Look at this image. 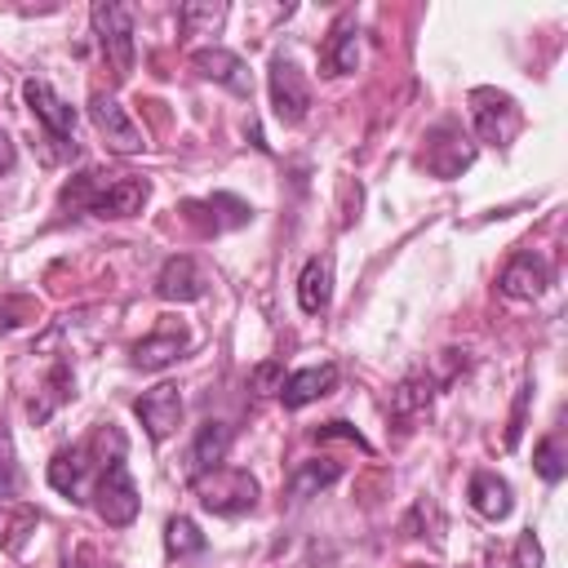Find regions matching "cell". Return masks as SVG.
Segmentation results:
<instances>
[{
  "mask_svg": "<svg viewBox=\"0 0 568 568\" xmlns=\"http://www.w3.org/2000/svg\"><path fill=\"white\" fill-rule=\"evenodd\" d=\"M151 195V182L138 178V173H102V169H89L80 178H71L62 186V204L67 209H84L93 217H133L142 213Z\"/></svg>",
  "mask_w": 568,
  "mask_h": 568,
  "instance_id": "1",
  "label": "cell"
},
{
  "mask_svg": "<svg viewBox=\"0 0 568 568\" xmlns=\"http://www.w3.org/2000/svg\"><path fill=\"white\" fill-rule=\"evenodd\" d=\"M191 488H195L200 506H204L209 515H222V519L248 515V510L257 506V497H262V484H257L248 470H235V466H217V470L191 479Z\"/></svg>",
  "mask_w": 568,
  "mask_h": 568,
  "instance_id": "2",
  "label": "cell"
},
{
  "mask_svg": "<svg viewBox=\"0 0 568 568\" xmlns=\"http://www.w3.org/2000/svg\"><path fill=\"white\" fill-rule=\"evenodd\" d=\"M31 528H36V510L22 506V475L13 462V439H9V426L0 422V546L18 550Z\"/></svg>",
  "mask_w": 568,
  "mask_h": 568,
  "instance_id": "3",
  "label": "cell"
},
{
  "mask_svg": "<svg viewBox=\"0 0 568 568\" xmlns=\"http://www.w3.org/2000/svg\"><path fill=\"white\" fill-rule=\"evenodd\" d=\"M22 102L44 124V138L53 142V160H75V106L67 98H58L49 80H27Z\"/></svg>",
  "mask_w": 568,
  "mask_h": 568,
  "instance_id": "4",
  "label": "cell"
},
{
  "mask_svg": "<svg viewBox=\"0 0 568 568\" xmlns=\"http://www.w3.org/2000/svg\"><path fill=\"white\" fill-rule=\"evenodd\" d=\"M93 510H98V519L111 524V528H129V524L138 519V488H133V479H129L124 453H111V457L98 466Z\"/></svg>",
  "mask_w": 568,
  "mask_h": 568,
  "instance_id": "5",
  "label": "cell"
},
{
  "mask_svg": "<svg viewBox=\"0 0 568 568\" xmlns=\"http://www.w3.org/2000/svg\"><path fill=\"white\" fill-rule=\"evenodd\" d=\"M470 115H475L479 142H488L497 151H506L515 142L519 124H524L519 102L510 93H501V89H470Z\"/></svg>",
  "mask_w": 568,
  "mask_h": 568,
  "instance_id": "6",
  "label": "cell"
},
{
  "mask_svg": "<svg viewBox=\"0 0 568 568\" xmlns=\"http://www.w3.org/2000/svg\"><path fill=\"white\" fill-rule=\"evenodd\" d=\"M93 36L102 44V58L111 62V75L124 80L133 71V13L124 4H93Z\"/></svg>",
  "mask_w": 568,
  "mask_h": 568,
  "instance_id": "7",
  "label": "cell"
},
{
  "mask_svg": "<svg viewBox=\"0 0 568 568\" xmlns=\"http://www.w3.org/2000/svg\"><path fill=\"white\" fill-rule=\"evenodd\" d=\"M266 89H271V111H275L280 124H302V120H306V111H311V84H306V75L297 71L293 58H284V53L271 58Z\"/></svg>",
  "mask_w": 568,
  "mask_h": 568,
  "instance_id": "8",
  "label": "cell"
},
{
  "mask_svg": "<svg viewBox=\"0 0 568 568\" xmlns=\"http://www.w3.org/2000/svg\"><path fill=\"white\" fill-rule=\"evenodd\" d=\"M89 120H93V129H98V138L106 142V151H115V155H138L142 146H146V133L129 120V111L111 98V93H93L89 98Z\"/></svg>",
  "mask_w": 568,
  "mask_h": 568,
  "instance_id": "9",
  "label": "cell"
},
{
  "mask_svg": "<svg viewBox=\"0 0 568 568\" xmlns=\"http://www.w3.org/2000/svg\"><path fill=\"white\" fill-rule=\"evenodd\" d=\"M475 160V142L457 129V124H439L426 133V151H422V164L435 173V178H457L462 169H470Z\"/></svg>",
  "mask_w": 568,
  "mask_h": 568,
  "instance_id": "10",
  "label": "cell"
},
{
  "mask_svg": "<svg viewBox=\"0 0 568 568\" xmlns=\"http://www.w3.org/2000/svg\"><path fill=\"white\" fill-rule=\"evenodd\" d=\"M182 217H186L195 231L217 235V231H235V226H244V222L253 217V209H248L240 195L217 191V195H209V200H186V204H182Z\"/></svg>",
  "mask_w": 568,
  "mask_h": 568,
  "instance_id": "11",
  "label": "cell"
},
{
  "mask_svg": "<svg viewBox=\"0 0 568 568\" xmlns=\"http://www.w3.org/2000/svg\"><path fill=\"white\" fill-rule=\"evenodd\" d=\"M102 462H106V457L93 462V444H89V439H84V444H67V448H58L53 462H49V488L62 493V497H71V501H80L89 470H98Z\"/></svg>",
  "mask_w": 568,
  "mask_h": 568,
  "instance_id": "12",
  "label": "cell"
},
{
  "mask_svg": "<svg viewBox=\"0 0 568 568\" xmlns=\"http://www.w3.org/2000/svg\"><path fill=\"white\" fill-rule=\"evenodd\" d=\"M133 413H138V422L146 426V435L160 444V439H169V435L178 430V422H182V395H178L173 382H160V386H151L146 395L133 399Z\"/></svg>",
  "mask_w": 568,
  "mask_h": 568,
  "instance_id": "13",
  "label": "cell"
},
{
  "mask_svg": "<svg viewBox=\"0 0 568 568\" xmlns=\"http://www.w3.org/2000/svg\"><path fill=\"white\" fill-rule=\"evenodd\" d=\"M546 284H550V262H546L541 253H528V248L515 253V257L501 266V275H497V288H501L506 297H515V302L541 297Z\"/></svg>",
  "mask_w": 568,
  "mask_h": 568,
  "instance_id": "14",
  "label": "cell"
},
{
  "mask_svg": "<svg viewBox=\"0 0 568 568\" xmlns=\"http://www.w3.org/2000/svg\"><path fill=\"white\" fill-rule=\"evenodd\" d=\"M204 293H209V280L191 253H173L155 275V297L164 302H200Z\"/></svg>",
  "mask_w": 568,
  "mask_h": 568,
  "instance_id": "15",
  "label": "cell"
},
{
  "mask_svg": "<svg viewBox=\"0 0 568 568\" xmlns=\"http://www.w3.org/2000/svg\"><path fill=\"white\" fill-rule=\"evenodd\" d=\"M186 346H191V333H186L182 324H160L151 337H142V342L133 346L129 364L142 368V373H160V368H169L173 359H182Z\"/></svg>",
  "mask_w": 568,
  "mask_h": 568,
  "instance_id": "16",
  "label": "cell"
},
{
  "mask_svg": "<svg viewBox=\"0 0 568 568\" xmlns=\"http://www.w3.org/2000/svg\"><path fill=\"white\" fill-rule=\"evenodd\" d=\"M191 67L204 75V80H217L222 89H231L235 98H248L253 93V80H248V67H244V58L240 53H231V49H195V58H191Z\"/></svg>",
  "mask_w": 568,
  "mask_h": 568,
  "instance_id": "17",
  "label": "cell"
},
{
  "mask_svg": "<svg viewBox=\"0 0 568 568\" xmlns=\"http://www.w3.org/2000/svg\"><path fill=\"white\" fill-rule=\"evenodd\" d=\"M226 448H231V426H226L222 417H209V422L195 430V439H191V453H186V484L200 479V475H209V470H217L222 457H226Z\"/></svg>",
  "mask_w": 568,
  "mask_h": 568,
  "instance_id": "18",
  "label": "cell"
},
{
  "mask_svg": "<svg viewBox=\"0 0 568 568\" xmlns=\"http://www.w3.org/2000/svg\"><path fill=\"white\" fill-rule=\"evenodd\" d=\"M355 62H359V27H355V18L346 13V18H337L333 31L324 36L320 67H324V75H346V71H355Z\"/></svg>",
  "mask_w": 568,
  "mask_h": 568,
  "instance_id": "19",
  "label": "cell"
},
{
  "mask_svg": "<svg viewBox=\"0 0 568 568\" xmlns=\"http://www.w3.org/2000/svg\"><path fill=\"white\" fill-rule=\"evenodd\" d=\"M333 386H337V364H311V368H297L284 377L280 399H284V408H306L320 395H328Z\"/></svg>",
  "mask_w": 568,
  "mask_h": 568,
  "instance_id": "20",
  "label": "cell"
},
{
  "mask_svg": "<svg viewBox=\"0 0 568 568\" xmlns=\"http://www.w3.org/2000/svg\"><path fill=\"white\" fill-rule=\"evenodd\" d=\"M337 479H342V462H333V457H306L288 475V501L302 506V501L320 497L324 488H333Z\"/></svg>",
  "mask_w": 568,
  "mask_h": 568,
  "instance_id": "21",
  "label": "cell"
},
{
  "mask_svg": "<svg viewBox=\"0 0 568 568\" xmlns=\"http://www.w3.org/2000/svg\"><path fill=\"white\" fill-rule=\"evenodd\" d=\"M328 302H333V257L320 253L297 275V306L306 315H320V311H328Z\"/></svg>",
  "mask_w": 568,
  "mask_h": 568,
  "instance_id": "22",
  "label": "cell"
},
{
  "mask_svg": "<svg viewBox=\"0 0 568 568\" xmlns=\"http://www.w3.org/2000/svg\"><path fill=\"white\" fill-rule=\"evenodd\" d=\"M466 497H470V506H475L484 519H506V515H510V506H515V493H510V484H506L501 475H493V470H479V475H470V488H466Z\"/></svg>",
  "mask_w": 568,
  "mask_h": 568,
  "instance_id": "23",
  "label": "cell"
},
{
  "mask_svg": "<svg viewBox=\"0 0 568 568\" xmlns=\"http://www.w3.org/2000/svg\"><path fill=\"white\" fill-rule=\"evenodd\" d=\"M71 382H75V377H71V368L58 359V364H53V373H49V382H44V399H31V404H27L31 422H49V417H53V408L71 399Z\"/></svg>",
  "mask_w": 568,
  "mask_h": 568,
  "instance_id": "24",
  "label": "cell"
},
{
  "mask_svg": "<svg viewBox=\"0 0 568 568\" xmlns=\"http://www.w3.org/2000/svg\"><path fill=\"white\" fill-rule=\"evenodd\" d=\"M209 541H204V532L195 528V519H186V515H173L169 524H164V550L173 555V559H186V555H200Z\"/></svg>",
  "mask_w": 568,
  "mask_h": 568,
  "instance_id": "25",
  "label": "cell"
},
{
  "mask_svg": "<svg viewBox=\"0 0 568 568\" xmlns=\"http://www.w3.org/2000/svg\"><path fill=\"white\" fill-rule=\"evenodd\" d=\"M430 395H435L430 377H404L395 386V395H390V408H395V417H413V413H422L430 404Z\"/></svg>",
  "mask_w": 568,
  "mask_h": 568,
  "instance_id": "26",
  "label": "cell"
},
{
  "mask_svg": "<svg viewBox=\"0 0 568 568\" xmlns=\"http://www.w3.org/2000/svg\"><path fill=\"white\" fill-rule=\"evenodd\" d=\"M182 36H204V31H217L222 18H226V4H182Z\"/></svg>",
  "mask_w": 568,
  "mask_h": 568,
  "instance_id": "27",
  "label": "cell"
},
{
  "mask_svg": "<svg viewBox=\"0 0 568 568\" xmlns=\"http://www.w3.org/2000/svg\"><path fill=\"white\" fill-rule=\"evenodd\" d=\"M532 466H537V475H541L546 484H559V479H564V457H559V439H555V435L532 448Z\"/></svg>",
  "mask_w": 568,
  "mask_h": 568,
  "instance_id": "28",
  "label": "cell"
},
{
  "mask_svg": "<svg viewBox=\"0 0 568 568\" xmlns=\"http://www.w3.org/2000/svg\"><path fill=\"white\" fill-rule=\"evenodd\" d=\"M528 399H532V377L519 386L515 395V408H510V426H506V448H515L524 439V417H528Z\"/></svg>",
  "mask_w": 568,
  "mask_h": 568,
  "instance_id": "29",
  "label": "cell"
},
{
  "mask_svg": "<svg viewBox=\"0 0 568 568\" xmlns=\"http://www.w3.org/2000/svg\"><path fill=\"white\" fill-rule=\"evenodd\" d=\"M311 435H315V444H324V439H346V444H355V448H364V453H368V439H364V435H359L351 422H342V417H337V422L315 426Z\"/></svg>",
  "mask_w": 568,
  "mask_h": 568,
  "instance_id": "30",
  "label": "cell"
},
{
  "mask_svg": "<svg viewBox=\"0 0 568 568\" xmlns=\"http://www.w3.org/2000/svg\"><path fill=\"white\" fill-rule=\"evenodd\" d=\"M510 568H541V541H537V532H532V528H528V532H519L515 555H510Z\"/></svg>",
  "mask_w": 568,
  "mask_h": 568,
  "instance_id": "31",
  "label": "cell"
},
{
  "mask_svg": "<svg viewBox=\"0 0 568 568\" xmlns=\"http://www.w3.org/2000/svg\"><path fill=\"white\" fill-rule=\"evenodd\" d=\"M280 386H284V368H280L275 359H266V364L253 368V390H262V395H280Z\"/></svg>",
  "mask_w": 568,
  "mask_h": 568,
  "instance_id": "32",
  "label": "cell"
},
{
  "mask_svg": "<svg viewBox=\"0 0 568 568\" xmlns=\"http://www.w3.org/2000/svg\"><path fill=\"white\" fill-rule=\"evenodd\" d=\"M13 164H18V146H13V138L0 129V178L13 173Z\"/></svg>",
  "mask_w": 568,
  "mask_h": 568,
  "instance_id": "33",
  "label": "cell"
}]
</instances>
